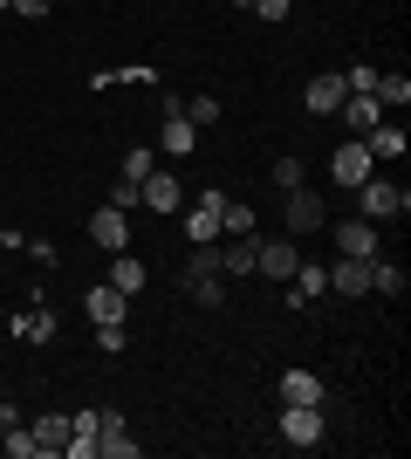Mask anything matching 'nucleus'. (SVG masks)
<instances>
[{
	"mask_svg": "<svg viewBox=\"0 0 411 459\" xmlns=\"http://www.w3.org/2000/svg\"><path fill=\"white\" fill-rule=\"evenodd\" d=\"M356 206H364V220H391V212H405V206H411V192L371 172L364 186H356Z\"/></svg>",
	"mask_w": 411,
	"mask_h": 459,
	"instance_id": "1",
	"label": "nucleus"
},
{
	"mask_svg": "<svg viewBox=\"0 0 411 459\" xmlns=\"http://www.w3.org/2000/svg\"><path fill=\"white\" fill-rule=\"evenodd\" d=\"M281 199H288V233H295V240L315 233V227H330V199H322V192L295 186V192H281Z\"/></svg>",
	"mask_w": 411,
	"mask_h": 459,
	"instance_id": "2",
	"label": "nucleus"
},
{
	"mask_svg": "<svg viewBox=\"0 0 411 459\" xmlns=\"http://www.w3.org/2000/svg\"><path fill=\"white\" fill-rule=\"evenodd\" d=\"M219 212H227V192H199L193 212H185V240L193 247H213L219 240Z\"/></svg>",
	"mask_w": 411,
	"mask_h": 459,
	"instance_id": "3",
	"label": "nucleus"
},
{
	"mask_svg": "<svg viewBox=\"0 0 411 459\" xmlns=\"http://www.w3.org/2000/svg\"><path fill=\"white\" fill-rule=\"evenodd\" d=\"M371 172H377V158L364 152V137H350V144H336V158H330V178H336L343 192H356V186H364Z\"/></svg>",
	"mask_w": 411,
	"mask_h": 459,
	"instance_id": "4",
	"label": "nucleus"
},
{
	"mask_svg": "<svg viewBox=\"0 0 411 459\" xmlns=\"http://www.w3.org/2000/svg\"><path fill=\"white\" fill-rule=\"evenodd\" d=\"M281 439L288 446H322V404H281Z\"/></svg>",
	"mask_w": 411,
	"mask_h": 459,
	"instance_id": "5",
	"label": "nucleus"
},
{
	"mask_svg": "<svg viewBox=\"0 0 411 459\" xmlns=\"http://www.w3.org/2000/svg\"><path fill=\"white\" fill-rule=\"evenodd\" d=\"M158 152L165 158H193L199 152V124L178 110V103H172V117H165V131H158Z\"/></svg>",
	"mask_w": 411,
	"mask_h": 459,
	"instance_id": "6",
	"label": "nucleus"
},
{
	"mask_svg": "<svg viewBox=\"0 0 411 459\" xmlns=\"http://www.w3.org/2000/svg\"><path fill=\"white\" fill-rule=\"evenodd\" d=\"M295 268H302V254H295V233H288V240H261L254 274H268V281H288Z\"/></svg>",
	"mask_w": 411,
	"mask_h": 459,
	"instance_id": "7",
	"label": "nucleus"
},
{
	"mask_svg": "<svg viewBox=\"0 0 411 459\" xmlns=\"http://www.w3.org/2000/svg\"><path fill=\"white\" fill-rule=\"evenodd\" d=\"M343 96H350V82H343V76H309L302 110H309V117H336V110H343Z\"/></svg>",
	"mask_w": 411,
	"mask_h": 459,
	"instance_id": "8",
	"label": "nucleus"
},
{
	"mask_svg": "<svg viewBox=\"0 0 411 459\" xmlns=\"http://www.w3.org/2000/svg\"><path fill=\"white\" fill-rule=\"evenodd\" d=\"M97 453L103 459H137L131 425H124V411H110V404H103V425H97Z\"/></svg>",
	"mask_w": 411,
	"mask_h": 459,
	"instance_id": "9",
	"label": "nucleus"
},
{
	"mask_svg": "<svg viewBox=\"0 0 411 459\" xmlns=\"http://www.w3.org/2000/svg\"><path fill=\"white\" fill-rule=\"evenodd\" d=\"M377 261V254H371ZM371 261H356V254H336V268H330V288L350 302V295H371Z\"/></svg>",
	"mask_w": 411,
	"mask_h": 459,
	"instance_id": "10",
	"label": "nucleus"
},
{
	"mask_svg": "<svg viewBox=\"0 0 411 459\" xmlns=\"http://www.w3.org/2000/svg\"><path fill=\"white\" fill-rule=\"evenodd\" d=\"M90 240H97L103 254H124V247H131V212H117V206H103L97 220H90Z\"/></svg>",
	"mask_w": 411,
	"mask_h": 459,
	"instance_id": "11",
	"label": "nucleus"
},
{
	"mask_svg": "<svg viewBox=\"0 0 411 459\" xmlns=\"http://www.w3.org/2000/svg\"><path fill=\"white\" fill-rule=\"evenodd\" d=\"M336 254L371 261V254H377V220H364V212H356V220H343V227H336Z\"/></svg>",
	"mask_w": 411,
	"mask_h": 459,
	"instance_id": "12",
	"label": "nucleus"
},
{
	"mask_svg": "<svg viewBox=\"0 0 411 459\" xmlns=\"http://www.w3.org/2000/svg\"><path fill=\"white\" fill-rule=\"evenodd\" d=\"M28 432H35L41 459H62V453H69V411H41V419L28 425Z\"/></svg>",
	"mask_w": 411,
	"mask_h": 459,
	"instance_id": "13",
	"label": "nucleus"
},
{
	"mask_svg": "<svg viewBox=\"0 0 411 459\" xmlns=\"http://www.w3.org/2000/svg\"><path fill=\"white\" fill-rule=\"evenodd\" d=\"M82 308H90V323H124V308H131V295L110 281H97L90 295H82Z\"/></svg>",
	"mask_w": 411,
	"mask_h": 459,
	"instance_id": "14",
	"label": "nucleus"
},
{
	"mask_svg": "<svg viewBox=\"0 0 411 459\" xmlns=\"http://www.w3.org/2000/svg\"><path fill=\"white\" fill-rule=\"evenodd\" d=\"M384 117H391V110H384V103H377L371 90H350V96H343V124H350L356 137L371 131V124H384Z\"/></svg>",
	"mask_w": 411,
	"mask_h": 459,
	"instance_id": "15",
	"label": "nucleus"
},
{
	"mask_svg": "<svg viewBox=\"0 0 411 459\" xmlns=\"http://www.w3.org/2000/svg\"><path fill=\"white\" fill-rule=\"evenodd\" d=\"M281 404H330L315 370H281Z\"/></svg>",
	"mask_w": 411,
	"mask_h": 459,
	"instance_id": "16",
	"label": "nucleus"
},
{
	"mask_svg": "<svg viewBox=\"0 0 411 459\" xmlns=\"http://www.w3.org/2000/svg\"><path fill=\"white\" fill-rule=\"evenodd\" d=\"M322 295H330V268H309V261H302V268H295V288H288V308H309V302H322Z\"/></svg>",
	"mask_w": 411,
	"mask_h": 459,
	"instance_id": "17",
	"label": "nucleus"
},
{
	"mask_svg": "<svg viewBox=\"0 0 411 459\" xmlns=\"http://www.w3.org/2000/svg\"><path fill=\"white\" fill-rule=\"evenodd\" d=\"M405 124H391V117H384V124H371V131H364V152L371 158H405Z\"/></svg>",
	"mask_w": 411,
	"mask_h": 459,
	"instance_id": "18",
	"label": "nucleus"
},
{
	"mask_svg": "<svg viewBox=\"0 0 411 459\" xmlns=\"http://www.w3.org/2000/svg\"><path fill=\"white\" fill-rule=\"evenodd\" d=\"M137 206H151V212H172V206H178V178L165 172V165H158V172L144 178V186H137Z\"/></svg>",
	"mask_w": 411,
	"mask_h": 459,
	"instance_id": "19",
	"label": "nucleus"
},
{
	"mask_svg": "<svg viewBox=\"0 0 411 459\" xmlns=\"http://www.w3.org/2000/svg\"><path fill=\"white\" fill-rule=\"evenodd\" d=\"M371 96L384 103V110H405V103H411V76H405V69H377Z\"/></svg>",
	"mask_w": 411,
	"mask_h": 459,
	"instance_id": "20",
	"label": "nucleus"
},
{
	"mask_svg": "<svg viewBox=\"0 0 411 459\" xmlns=\"http://www.w3.org/2000/svg\"><path fill=\"white\" fill-rule=\"evenodd\" d=\"M110 288H124V295H137V288H144V261H137L131 247L110 254Z\"/></svg>",
	"mask_w": 411,
	"mask_h": 459,
	"instance_id": "21",
	"label": "nucleus"
},
{
	"mask_svg": "<svg viewBox=\"0 0 411 459\" xmlns=\"http://www.w3.org/2000/svg\"><path fill=\"white\" fill-rule=\"evenodd\" d=\"M185 288H193V302H199V308H219V302H227V281H219V274L185 268Z\"/></svg>",
	"mask_w": 411,
	"mask_h": 459,
	"instance_id": "22",
	"label": "nucleus"
},
{
	"mask_svg": "<svg viewBox=\"0 0 411 459\" xmlns=\"http://www.w3.org/2000/svg\"><path fill=\"white\" fill-rule=\"evenodd\" d=\"M14 336L21 343H48V336H56V316H48V308H28V316H14Z\"/></svg>",
	"mask_w": 411,
	"mask_h": 459,
	"instance_id": "23",
	"label": "nucleus"
},
{
	"mask_svg": "<svg viewBox=\"0 0 411 459\" xmlns=\"http://www.w3.org/2000/svg\"><path fill=\"white\" fill-rule=\"evenodd\" d=\"M0 453H7V459H41V446H35L28 425H7V432H0Z\"/></svg>",
	"mask_w": 411,
	"mask_h": 459,
	"instance_id": "24",
	"label": "nucleus"
},
{
	"mask_svg": "<svg viewBox=\"0 0 411 459\" xmlns=\"http://www.w3.org/2000/svg\"><path fill=\"white\" fill-rule=\"evenodd\" d=\"M371 288H377V295H405V268L377 254V261H371Z\"/></svg>",
	"mask_w": 411,
	"mask_h": 459,
	"instance_id": "25",
	"label": "nucleus"
},
{
	"mask_svg": "<svg viewBox=\"0 0 411 459\" xmlns=\"http://www.w3.org/2000/svg\"><path fill=\"white\" fill-rule=\"evenodd\" d=\"M227 233H254V206L227 199V212H219V240H227Z\"/></svg>",
	"mask_w": 411,
	"mask_h": 459,
	"instance_id": "26",
	"label": "nucleus"
},
{
	"mask_svg": "<svg viewBox=\"0 0 411 459\" xmlns=\"http://www.w3.org/2000/svg\"><path fill=\"white\" fill-rule=\"evenodd\" d=\"M151 172H158V152H131L124 158V178H131V186H144Z\"/></svg>",
	"mask_w": 411,
	"mask_h": 459,
	"instance_id": "27",
	"label": "nucleus"
},
{
	"mask_svg": "<svg viewBox=\"0 0 411 459\" xmlns=\"http://www.w3.org/2000/svg\"><path fill=\"white\" fill-rule=\"evenodd\" d=\"M185 117H193L199 131H206V124H219V96H193V103H185Z\"/></svg>",
	"mask_w": 411,
	"mask_h": 459,
	"instance_id": "28",
	"label": "nucleus"
},
{
	"mask_svg": "<svg viewBox=\"0 0 411 459\" xmlns=\"http://www.w3.org/2000/svg\"><path fill=\"white\" fill-rule=\"evenodd\" d=\"M274 186H281V192H295V186H302V158H281V165H274Z\"/></svg>",
	"mask_w": 411,
	"mask_h": 459,
	"instance_id": "29",
	"label": "nucleus"
},
{
	"mask_svg": "<svg viewBox=\"0 0 411 459\" xmlns=\"http://www.w3.org/2000/svg\"><path fill=\"white\" fill-rule=\"evenodd\" d=\"M110 206H117V212L137 206V186H131V178H117V186H110Z\"/></svg>",
	"mask_w": 411,
	"mask_h": 459,
	"instance_id": "30",
	"label": "nucleus"
},
{
	"mask_svg": "<svg viewBox=\"0 0 411 459\" xmlns=\"http://www.w3.org/2000/svg\"><path fill=\"white\" fill-rule=\"evenodd\" d=\"M97 343L110 350V357H117V350H124V323H97Z\"/></svg>",
	"mask_w": 411,
	"mask_h": 459,
	"instance_id": "31",
	"label": "nucleus"
},
{
	"mask_svg": "<svg viewBox=\"0 0 411 459\" xmlns=\"http://www.w3.org/2000/svg\"><path fill=\"white\" fill-rule=\"evenodd\" d=\"M7 7H14L21 21H41V14H48V7H56V0H7Z\"/></svg>",
	"mask_w": 411,
	"mask_h": 459,
	"instance_id": "32",
	"label": "nucleus"
},
{
	"mask_svg": "<svg viewBox=\"0 0 411 459\" xmlns=\"http://www.w3.org/2000/svg\"><path fill=\"white\" fill-rule=\"evenodd\" d=\"M254 14L261 21H288V0H254Z\"/></svg>",
	"mask_w": 411,
	"mask_h": 459,
	"instance_id": "33",
	"label": "nucleus"
},
{
	"mask_svg": "<svg viewBox=\"0 0 411 459\" xmlns=\"http://www.w3.org/2000/svg\"><path fill=\"white\" fill-rule=\"evenodd\" d=\"M7 425H21V411H14L7 398H0V432H7Z\"/></svg>",
	"mask_w": 411,
	"mask_h": 459,
	"instance_id": "34",
	"label": "nucleus"
},
{
	"mask_svg": "<svg viewBox=\"0 0 411 459\" xmlns=\"http://www.w3.org/2000/svg\"><path fill=\"white\" fill-rule=\"evenodd\" d=\"M234 7H254V0H234Z\"/></svg>",
	"mask_w": 411,
	"mask_h": 459,
	"instance_id": "35",
	"label": "nucleus"
},
{
	"mask_svg": "<svg viewBox=\"0 0 411 459\" xmlns=\"http://www.w3.org/2000/svg\"><path fill=\"white\" fill-rule=\"evenodd\" d=\"M0 14H7V0H0Z\"/></svg>",
	"mask_w": 411,
	"mask_h": 459,
	"instance_id": "36",
	"label": "nucleus"
}]
</instances>
